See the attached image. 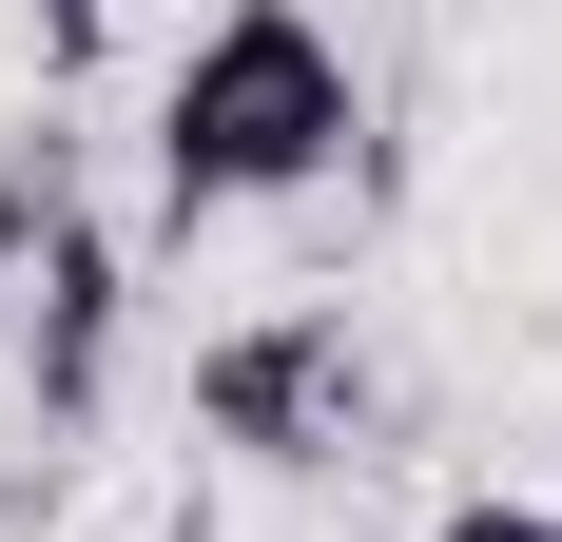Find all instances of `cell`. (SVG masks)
<instances>
[{
    "mask_svg": "<svg viewBox=\"0 0 562 542\" xmlns=\"http://www.w3.org/2000/svg\"><path fill=\"white\" fill-rule=\"evenodd\" d=\"M349 136H369V78H349L330 20L311 0H214L175 39V78H156V214L175 233L272 214V194L349 174Z\"/></svg>",
    "mask_w": 562,
    "mask_h": 542,
    "instance_id": "obj_1",
    "label": "cell"
},
{
    "mask_svg": "<svg viewBox=\"0 0 562 542\" xmlns=\"http://www.w3.org/2000/svg\"><path fill=\"white\" fill-rule=\"evenodd\" d=\"M194 427L233 445V465H330L349 427H369V349H349V310L311 291V310H252L194 349Z\"/></svg>",
    "mask_w": 562,
    "mask_h": 542,
    "instance_id": "obj_2",
    "label": "cell"
},
{
    "mask_svg": "<svg viewBox=\"0 0 562 542\" xmlns=\"http://www.w3.org/2000/svg\"><path fill=\"white\" fill-rule=\"evenodd\" d=\"M98 349H116V233L40 214V427H98Z\"/></svg>",
    "mask_w": 562,
    "mask_h": 542,
    "instance_id": "obj_3",
    "label": "cell"
},
{
    "mask_svg": "<svg viewBox=\"0 0 562 542\" xmlns=\"http://www.w3.org/2000/svg\"><path fill=\"white\" fill-rule=\"evenodd\" d=\"M427 542H562V504H505V485H485V504H447Z\"/></svg>",
    "mask_w": 562,
    "mask_h": 542,
    "instance_id": "obj_4",
    "label": "cell"
},
{
    "mask_svg": "<svg viewBox=\"0 0 562 542\" xmlns=\"http://www.w3.org/2000/svg\"><path fill=\"white\" fill-rule=\"evenodd\" d=\"M40 39H58V58H78V39H98V0H40Z\"/></svg>",
    "mask_w": 562,
    "mask_h": 542,
    "instance_id": "obj_5",
    "label": "cell"
}]
</instances>
